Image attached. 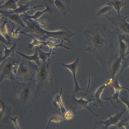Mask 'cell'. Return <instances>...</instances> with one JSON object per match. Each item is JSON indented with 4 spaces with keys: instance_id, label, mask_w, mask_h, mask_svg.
<instances>
[{
    "instance_id": "obj_1",
    "label": "cell",
    "mask_w": 129,
    "mask_h": 129,
    "mask_svg": "<svg viewBox=\"0 0 129 129\" xmlns=\"http://www.w3.org/2000/svg\"><path fill=\"white\" fill-rule=\"evenodd\" d=\"M119 31L98 22L89 24L83 31L87 44L84 50L102 66L109 64L119 55Z\"/></svg>"
},
{
    "instance_id": "obj_2",
    "label": "cell",
    "mask_w": 129,
    "mask_h": 129,
    "mask_svg": "<svg viewBox=\"0 0 129 129\" xmlns=\"http://www.w3.org/2000/svg\"><path fill=\"white\" fill-rule=\"evenodd\" d=\"M91 78H88V84L86 92L80 98L77 99L74 94L66 96L65 104L69 110L71 111L73 113L76 114L75 111L81 109H86L91 112L95 116H98V115L94 113L88 106V104L91 101H94L95 100L89 99L85 100L83 98L87 94L89 88L90 86Z\"/></svg>"
},
{
    "instance_id": "obj_3",
    "label": "cell",
    "mask_w": 129,
    "mask_h": 129,
    "mask_svg": "<svg viewBox=\"0 0 129 129\" xmlns=\"http://www.w3.org/2000/svg\"><path fill=\"white\" fill-rule=\"evenodd\" d=\"M79 58L77 57L76 60L71 63L69 64H66L63 63H61L63 67L69 70L72 74L75 85L74 90L73 92V94H74L75 95L79 91L84 89L83 88L80 87L76 77V73L77 68L79 63Z\"/></svg>"
},
{
    "instance_id": "obj_4",
    "label": "cell",
    "mask_w": 129,
    "mask_h": 129,
    "mask_svg": "<svg viewBox=\"0 0 129 129\" xmlns=\"http://www.w3.org/2000/svg\"><path fill=\"white\" fill-rule=\"evenodd\" d=\"M53 3L57 10L64 16L71 11L70 0H54Z\"/></svg>"
},
{
    "instance_id": "obj_5",
    "label": "cell",
    "mask_w": 129,
    "mask_h": 129,
    "mask_svg": "<svg viewBox=\"0 0 129 129\" xmlns=\"http://www.w3.org/2000/svg\"><path fill=\"white\" fill-rule=\"evenodd\" d=\"M116 110V115L113 117H111L109 115H108L109 118L105 121H100L96 123L102 124L105 126L106 128H107L110 126L112 125H115L120 120L122 117V114L126 110L124 109L121 112L118 113L116 106L113 104Z\"/></svg>"
},
{
    "instance_id": "obj_6",
    "label": "cell",
    "mask_w": 129,
    "mask_h": 129,
    "mask_svg": "<svg viewBox=\"0 0 129 129\" xmlns=\"http://www.w3.org/2000/svg\"><path fill=\"white\" fill-rule=\"evenodd\" d=\"M113 87L111 88L113 89L114 90V93H113V96L109 98L101 99L102 100H108L110 101L111 103L113 104V101L114 100H116L117 102L121 104L120 102L118 100V98L119 93L121 89H122L125 88L127 89L129 92V89L124 87L121 86L118 83L117 79L115 80L113 82L112 84Z\"/></svg>"
},
{
    "instance_id": "obj_7",
    "label": "cell",
    "mask_w": 129,
    "mask_h": 129,
    "mask_svg": "<svg viewBox=\"0 0 129 129\" xmlns=\"http://www.w3.org/2000/svg\"><path fill=\"white\" fill-rule=\"evenodd\" d=\"M109 85H110L108 82L107 83H105L96 90L93 96L94 97L93 99L95 100L93 103V105L94 106L97 107L100 106L103 107V101L101 100V99H100V96L104 88L107 86Z\"/></svg>"
},
{
    "instance_id": "obj_8",
    "label": "cell",
    "mask_w": 129,
    "mask_h": 129,
    "mask_svg": "<svg viewBox=\"0 0 129 129\" xmlns=\"http://www.w3.org/2000/svg\"><path fill=\"white\" fill-rule=\"evenodd\" d=\"M1 12L5 14L9 19L23 27H24L23 22L21 17L19 14L16 13H10L5 11H1Z\"/></svg>"
},
{
    "instance_id": "obj_9",
    "label": "cell",
    "mask_w": 129,
    "mask_h": 129,
    "mask_svg": "<svg viewBox=\"0 0 129 129\" xmlns=\"http://www.w3.org/2000/svg\"><path fill=\"white\" fill-rule=\"evenodd\" d=\"M45 7L44 5H39L37 6H33L30 7L29 5L27 4L25 5H22L16 9L14 10H10L8 12L10 13H16L19 14L21 13H25L27 10L33 9L39 7Z\"/></svg>"
},
{
    "instance_id": "obj_10",
    "label": "cell",
    "mask_w": 129,
    "mask_h": 129,
    "mask_svg": "<svg viewBox=\"0 0 129 129\" xmlns=\"http://www.w3.org/2000/svg\"><path fill=\"white\" fill-rule=\"evenodd\" d=\"M45 9L43 11H38L35 13L34 15L30 16L28 15L26 13L24 14V15L21 16V17L24 18V19H33L36 20L40 17L44 13L47 12H52V11L49 6H46Z\"/></svg>"
},
{
    "instance_id": "obj_11",
    "label": "cell",
    "mask_w": 129,
    "mask_h": 129,
    "mask_svg": "<svg viewBox=\"0 0 129 129\" xmlns=\"http://www.w3.org/2000/svg\"><path fill=\"white\" fill-rule=\"evenodd\" d=\"M123 57L119 56L117 57L114 61L111 64V76L112 78H114L115 76L121 65L122 59Z\"/></svg>"
},
{
    "instance_id": "obj_12",
    "label": "cell",
    "mask_w": 129,
    "mask_h": 129,
    "mask_svg": "<svg viewBox=\"0 0 129 129\" xmlns=\"http://www.w3.org/2000/svg\"><path fill=\"white\" fill-rule=\"evenodd\" d=\"M124 35H120L119 39V56L124 57L125 55L128 53L126 54L127 48V45L125 42L123 40V37Z\"/></svg>"
},
{
    "instance_id": "obj_13",
    "label": "cell",
    "mask_w": 129,
    "mask_h": 129,
    "mask_svg": "<svg viewBox=\"0 0 129 129\" xmlns=\"http://www.w3.org/2000/svg\"><path fill=\"white\" fill-rule=\"evenodd\" d=\"M125 3L123 0H113L107 5L113 6L118 12V16H119V11L121 8L125 5Z\"/></svg>"
},
{
    "instance_id": "obj_14",
    "label": "cell",
    "mask_w": 129,
    "mask_h": 129,
    "mask_svg": "<svg viewBox=\"0 0 129 129\" xmlns=\"http://www.w3.org/2000/svg\"><path fill=\"white\" fill-rule=\"evenodd\" d=\"M63 87H62L61 89L60 92L58 95H57L55 98V101L59 105L60 107V110L62 112V116L64 113L66 111V110L63 103L61 96L62 94Z\"/></svg>"
},
{
    "instance_id": "obj_15",
    "label": "cell",
    "mask_w": 129,
    "mask_h": 129,
    "mask_svg": "<svg viewBox=\"0 0 129 129\" xmlns=\"http://www.w3.org/2000/svg\"><path fill=\"white\" fill-rule=\"evenodd\" d=\"M38 52L37 49L36 48V52L35 54L33 56H26L23 54L22 53H20L17 51H16V52L19 55H21V56H22L28 60H34L38 64L40 65V63L39 62V59L38 58Z\"/></svg>"
},
{
    "instance_id": "obj_16",
    "label": "cell",
    "mask_w": 129,
    "mask_h": 129,
    "mask_svg": "<svg viewBox=\"0 0 129 129\" xmlns=\"http://www.w3.org/2000/svg\"><path fill=\"white\" fill-rule=\"evenodd\" d=\"M2 8L14 10L17 8L15 0H8L2 6Z\"/></svg>"
},
{
    "instance_id": "obj_17",
    "label": "cell",
    "mask_w": 129,
    "mask_h": 129,
    "mask_svg": "<svg viewBox=\"0 0 129 129\" xmlns=\"http://www.w3.org/2000/svg\"><path fill=\"white\" fill-rule=\"evenodd\" d=\"M125 91H124H124L122 92L123 95L120 92L119 96L121 101L127 106L129 112V99H127V93L126 91L125 95Z\"/></svg>"
},
{
    "instance_id": "obj_18",
    "label": "cell",
    "mask_w": 129,
    "mask_h": 129,
    "mask_svg": "<svg viewBox=\"0 0 129 129\" xmlns=\"http://www.w3.org/2000/svg\"><path fill=\"white\" fill-rule=\"evenodd\" d=\"M11 61H9L7 62V63L5 64L4 66H3V70L4 72L6 73H8L10 71L11 67L13 64L16 63L14 60H12Z\"/></svg>"
},
{
    "instance_id": "obj_19",
    "label": "cell",
    "mask_w": 129,
    "mask_h": 129,
    "mask_svg": "<svg viewBox=\"0 0 129 129\" xmlns=\"http://www.w3.org/2000/svg\"><path fill=\"white\" fill-rule=\"evenodd\" d=\"M73 114V113L70 110L66 111L62 116V118L67 121H69L72 119Z\"/></svg>"
},
{
    "instance_id": "obj_20",
    "label": "cell",
    "mask_w": 129,
    "mask_h": 129,
    "mask_svg": "<svg viewBox=\"0 0 129 129\" xmlns=\"http://www.w3.org/2000/svg\"><path fill=\"white\" fill-rule=\"evenodd\" d=\"M110 8L109 7H106L102 8L98 12L97 15L98 16H104L110 10Z\"/></svg>"
},
{
    "instance_id": "obj_21",
    "label": "cell",
    "mask_w": 129,
    "mask_h": 129,
    "mask_svg": "<svg viewBox=\"0 0 129 129\" xmlns=\"http://www.w3.org/2000/svg\"><path fill=\"white\" fill-rule=\"evenodd\" d=\"M38 52L39 54V57L42 60L43 62L44 61L47 57V56L49 55L50 53H45L41 51L39 49H38Z\"/></svg>"
},
{
    "instance_id": "obj_22",
    "label": "cell",
    "mask_w": 129,
    "mask_h": 129,
    "mask_svg": "<svg viewBox=\"0 0 129 129\" xmlns=\"http://www.w3.org/2000/svg\"><path fill=\"white\" fill-rule=\"evenodd\" d=\"M4 46V47L5 48V51H4V53L5 54V55L4 56L2 59V60H3L7 56H8L11 53V52L13 51L14 49V48L15 46H14L13 47H12L9 50L7 49L5 46H4V45L3 44H2Z\"/></svg>"
},
{
    "instance_id": "obj_23",
    "label": "cell",
    "mask_w": 129,
    "mask_h": 129,
    "mask_svg": "<svg viewBox=\"0 0 129 129\" xmlns=\"http://www.w3.org/2000/svg\"><path fill=\"white\" fill-rule=\"evenodd\" d=\"M19 67V71L20 73H24L26 72L27 70L25 67V66L22 64H21Z\"/></svg>"
},
{
    "instance_id": "obj_24",
    "label": "cell",
    "mask_w": 129,
    "mask_h": 129,
    "mask_svg": "<svg viewBox=\"0 0 129 129\" xmlns=\"http://www.w3.org/2000/svg\"><path fill=\"white\" fill-rule=\"evenodd\" d=\"M47 74L46 72L44 71L41 72L39 74V77L41 79H44L46 77Z\"/></svg>"
},
{
    "instance_id": "obj_25",
    "label": "cell",
    "mask_w": 129,
    "mask_h": 129,
    "mask_svg": "<svg viewBox=\"0 0 129 129\" xmlns=\"http://www.w3.org/2000/svg\"><path fill=\"white\" fill-rule=\"evenodd\" d=\"M29 93L27 90L25 91L23 93V97L24 99L27 98L28 96Z\"/></svg>"
},
{
    "instance_id": "obj_26",
    "label": "cell",
    "mask_w": 129,
    "mask_h": 129,
    "mask_svg": "<svg viewBox=\"0 0 129 129\" xmlns=\"http://www.w3.org/2000/svg\"><path fill=\"white\" fill-rule=\"evenodd\" d=\"M46 22L45 20L42 21L41 23V26L42 27H44L46 25Z\"/></svg>"
},
{
    "instance_id": "obj_27",
    "label": "cell",
    "mask_w": 129,
    "mask_h": 129,
    "mask_svg": "<svg viewBox=\"0 0 129 129\" xmlns=\"http://www.w3.org/2000/svg\"><path fill=\"white\" fill-rule=\"evenodd\" d=\"M23 2H26L29 1L31 0H21Z\"/></svg>"
},
{
    "instance_id": "obj_28",
    "label": "cell",
    "mask_w": 129,
    "mask_h": 129,
    "mask_svg": "<svg viewBox=\"0 0 129 129\" xmlns=\"http://www.w3.org/2000/svg\"><path fill=\"white\" fill-rule=\"evenodd\" d=\"M128 66H129V63H128Z\"/></svg>"
}]
</instances>
